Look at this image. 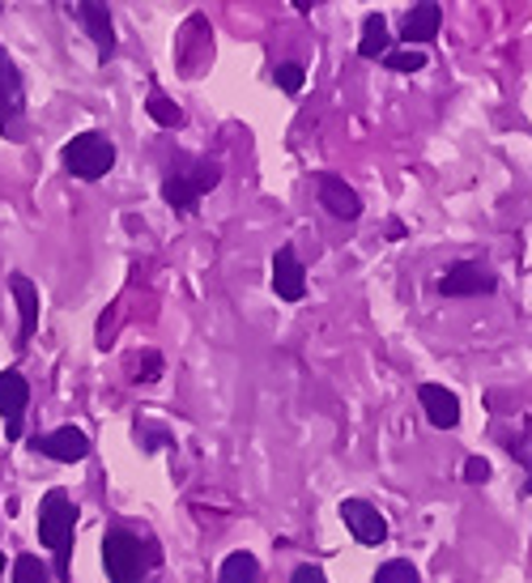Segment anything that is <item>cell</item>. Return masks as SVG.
Wrapping results in <instances>:
<instances>
[{
	"mask_svg": "<svg viewBox=\"0 0 532 583\" xmlns=\"http://www.w3.org/2000/svg\"><path fill=\"white\" fill-rule=\"evenodd\" d=\"M303 81H307V73H303L298 65H282V69H277V86H282L286 95H298V90H303Z\"/></svg>",
	"mask_w": 532,
	"mask_h": 583,
	"instance_id": "obj_22",
	"label": "cell"
},
{
	"mask_svg": "<svg viewBox=\"0 0 532 583\" xmlns=\"http://www.w3.org/2000/svg\"><path fill=\"white\" fill-rule=\"evenodd\" d=\"M319 200H324L328 214H337V218H345V221H354L363 214L358 192H354L345 179H337V175H319Z\"/></svg>",
	"mask_w": 532,
	"mask_h": 583,
	"instance_id": "obj_9",
	"label": "cell"
},
{
	"mask_svg": "<svg viewBox=\"0 0 532 583\" xmlns=\"http://www.w3.org/2000/svg\"><path fill=\"white\" fill-rule=\"evenodd\" d=\"M422 409H426V417L435 422L439 431H452L460 422V401H456V392H447V388H439V384H422Z\"/></svg>",
	"mask_w": 532,
	"mask_h": 583,
	"instance_id": "obj_11",
	"label": "cell"
},
{
	"mask_svg": "<svg viewBox=\"0 0 532 583\" xmlns=\"http://www.w3.org/2000/svg\"><path fill=\"white\" fill-rule=\"evenodd\" d=\"M0 571H4V554H0Z\"/></svg>",
	"mask_w": 532,
	"mask_h": 583,
	"instance_id": "obj_26",
	"label": "cell"
},
{
	"mask_svg": "<svg viewBox=\"0 0 532 583\" xmlns=\"http://www.w3.org/2000/svg\"><path fill=\"white\" fill-rule=\"evenodd\" d=\"M132 379H158V354H146V366H137Z\"/></svg>",
	"mask_w": 532,
	"mask_h": 583,
	"instance_id": "obj_25",
	"label": "cell"
},
{
	"mask_svg": "<svg viewBox=\"0 0 532 583\" xmlns=\"http://www.w3.org/2000/svg\"><path fill=\"white\" fill-rule=\"evenodd\" d=\"M22 107H26V95H22V77L13 69V60L4 56L0 48V128H9L18 137V120H22Z\"/></svg>",
	"mask_w": 532,
	"mask_h": 583,
	"instance_id": "obj_5",
	"label": "cell"
},
{
	"mask_svg": "<svg viewBox=\"0 0 532 583\" xmlns=\"http://www.w3.org/2000/svg\"><path fill=\"white\" fill-rule=\"evenodd\" d=\"M9 286H13L18 312H22V340H30L35 337V328H39V290H35V281L22 277V273H13V277H9Z\"/></svg>",
	"mask_w": 532,
	"mask_h": 583,
	"instance_id": "obj_14",
	"label": "cell"
},
{
	"mask_svg": "<svg viewBox=\"0 0 532 583\" xmlns=\"http://www.w3.org/2000/svg\"><path fill=\"white\" fill-rule=\"evenodd\" d=\"M485 477H490V461L473 456V461L464 464V482H485Z\"/></svg>",
	"mask_w": 532,
	"mask_h": 583,
	"instance_id": "obj_23",
	"label": "cell"
},
{
	"mask_svg": "<svg viewBox=\"0 0 532 583\" xmlns=\"http://www.w3.org/2000/svg\"><path fill=\"white\" fill-rule=\"evenodd\" d=\"M375 583H417V571H413V562L392 559V562H384V566H380Z\"/></svg>",
	"mask_w": 532,
	"mask_h": 583,
	"instance_id": "obj_20",
	"label": "cell"
},
{
	"mask_svg": "<svg viewBox=\"0 0 532 583\" xmlns=\"http://www.w3.org/2000/svg\"><path fill=\"white\" fill-rule=\"evenodd\" d=\"M221 583H260V562L252 559V554H230V559L221 562Z\"/></svg>",
	"mask_w": 532,
	"mask_h": 583,
	"instance_id": "obj_17",
	"label": "cell"
},
{
	"mask_svg": "<svg viewBox=\"0 0 532 583\" xmlns=\"http://www.w3.org/2000/svg\"><path fill=\"white\" fill-rule=\"evenodd\" d=\"M102 562L111 583H141L146 575V559H141V541L124 528H111L102 536Z\"/></svg>",
	"mask_w": 532,
	"mask_h": 583,
	"instance_id": "obj_3",
	"label": "cell"
},
{
	"mask_svg": "<svg viewBox=\"0 0 532 583\" xmlns=\"http://www.w3.org/2000/svg\"><path fill=\"white\" fill-rule=\"evenodd\" d=\"M77 13H81L86 30H90V39H95L98 56L107 60V56L116 51V34H111V13H107L102 4H77Z\"/></svg>",
	"mask_w": 532,
	"mask_h": 583,
	"instance_id": "obj_13",
	"label": "cell"
},
{
	"mask_svg": "<svg viewBox=\"0 0 532 583\" xmlns=\"http://www.w3.org/2000/svg\"><path fill=\"white\" fill-rule=\"evenodd\" d=\"M35 452H43V456H51V461L60 464H73L90 452V438L81 435L77 426H60V431H51V435L35 438Z\"/></svg>",
	"mask_w": 532,
	"mask_h": 583,
	"instance_id": "obj_7",
	"label": "cell"
},
{
	"mask_svg": "<svg viewBox=\"0 0 532 583\" xmlns=\"http://www.w3.org/2000/svg\"><path fill=\"white\" fill-rule=\"evenodd\" d=\"M341 520L349 524V533L358 536L363 545H380V541H387V520L371 507V503H363V498H345V503H341Z\"/></svg>",
	"mask_w": 532,
	"mask_h": 583,
	"instance_id": "obj_6",
	"label": "cell"
},
{
	"mask_svg": "<svg viewBox=\"0 0 532 583\" xmlns=\"http://www.w3.org/2000/svg\"><path fill=\"white\" fill-rule=\"evenodd\" d=\"M439 290L447 294V298H464V294H490L494 290V277L482 273V265H452L443 273V281H439Z\"/></svg>",
	"mask_w": 532,
	"mask_h": 583,
	"instance_id": "obj_8",
	"label": "cell"
},
{
	"mask_svg": "<svg viewBox=\"0 0 532 583\" xmlns=\"http://www.w3.org/2000/svg\"><path fill=\"white\" fill-rule=\"evenodd\" d=\"M73 528H77V503L65 490H51L39 507V536L56 554V575L69 580V554H73Z\"/></svg>",
	"mask_w": 532,
	"mask_h": 583,
	"instance_id": "obj_1",
	"label": "cell"
},
{
	"mask_svg": "<svg viewBox=\"0 0 532 583\" xmlns=\"http://www.w3.org/2000/svg\"><path fill=\"white\" fill-rule=\"evenodd\" d=\"M65 167L73 170V175H81V179H102L107 170L116 167V146L102 137V132H81V137H73L69 146H65Z\"/></svg>",
	"mask_w": 532,
	"mask_h": 583,
	"instance_id": "obj_2",
	"label": "cell"
},
{
	"mask_svg": "<svg viewBox=\"0 0 532 583\" xmlns=\"http://www.w3.org/2000/svg\"><path fill=\"white\" fill-rule=\"evenodd\" d=\"M290 583H328V580H324V571H319V566H298Z\"/></svg>",
	"mask_w": 532,
	"mask_h": 583,
	"instance_id": "obj_24",
	"label": "cell"
},
{
	"mask_svg": "<svg viewBox=\"0 0 532 583\" xmlns=\"http://www.w3.org/2000/svg\"><path fill=\"white\" fill-rule=\"evenodd\" d=\"M384 65L392 69V73H417V69L426 65V56H422L417 48H413V51L410 48H405V51H387Z\"/></svg>",
	"mask_w": 532,
	"mask_h": 583,
	"instance_id": "obj_19",
	"label": "cell"
},
{
	"mask_svg": "<svg viewBox=\"0 0 532 583\" xmlns=\"http://www.w3.org/2000/svg\"><path fill=\"white\" fill-rule=\"evenodd\" d=\"M30 388L18 370H0V417L9 422V435H18V417H22Z\"/></svg>",
	"mask_w": 532,
	"mask_h": 583,
	"instance_id": "obj_12",
	"label": "cell"
},
{
	"mask_svg": "<svg viewBox=\"0 0 532 583\" xmlns=\"http://www.w3.org/2000/svg\"><path fill=\"white\" fill-rule=\"evenodd\" d=\"M221 170L214 167V162H200V170H196V179H184V175H170L167 184H162V196H167V205H175V209H184V214H193L196 205H200V196L209 192L214 184H218Z\"/></svg>",
	"mask_w": 532,
	"mask_h": 583,
	"instance_id": "obj_4",
	"label": "cell"
},
{
	"mask_svg": "<svg viewBox=\"0 0 532 583\" xmlns=\"http://www.w3.org/2000/svg\"><path fill=\"white\" fill-rule=\"evenodd\" d=\"M358 51H363L366 60H380L387 51V22L384 13H371L363 22V43H358Z\"/></svg>",
	"mask_w": 532,
	"mask_h": 583,
	"instance_id": "obj_16",
	"label": "cell"
},
{
	"mask_svg": "<svg viewBox=\"0 0 532 583\" xmlns=\"http://www.w3.org/2000/svg\"><path fill=\"white\" fill-rule=\"evenodd\" d=\"M273 286H277V298H286V303H298V298H303L307 277H303V265H298L294 247H282V251L273 256Z\"/></svg>",
	"mask_w": 532,
	"mask_h": 583,
	"instance_id": "obj_10",
	"label": "cell"
},
{
	"mask_svg": "<svg viewBox=\"0 0 532 583\" xmlns=\"http://www.w3.org/2000/svg\"><path fill=\"white\" fill-rule=\"evenodd\" d=\"M149 116H154V120L158 123H170V128H175V123H184V111H179V107H175V102H170V98H162V95H149Z\"/></svg>",
	"mask_w": 532,
	"mask_h": 583,
	"instance_id": "obj_21",
	"label": "cell"
},
{
	"mask_svg": "<svg viewBox=\"0 0 532 583\" xmlns=\"http://www.w3.org/2000/svg\"><path fill=\"white\" fill-rule=\"evenodd\" d=\"M439 26H443V13H439V4H417L410 9V18L401 26V34L410 39V43H431L439 34Z\"/></svg>",
	"mask_w": 532,
	"mask_h": 583,
	"instance_id": "obj_15",
	"label": "cell"
},
{
	"mask_svg": "<svg viewBox=\"0 0 532 583\" xmlns=\"http://www.w3.org/2000/svg\"><path fill=\"white\" fill-rule=\"evenodd\" d=\"M13 583H48V566L35 559V554H22L13 562Z\"/></svg>",
	"mask_w": 532,
	"mask_h": 583,
	"instance_id": "obj_18",
	"label": "cell"
}]
</instances>
